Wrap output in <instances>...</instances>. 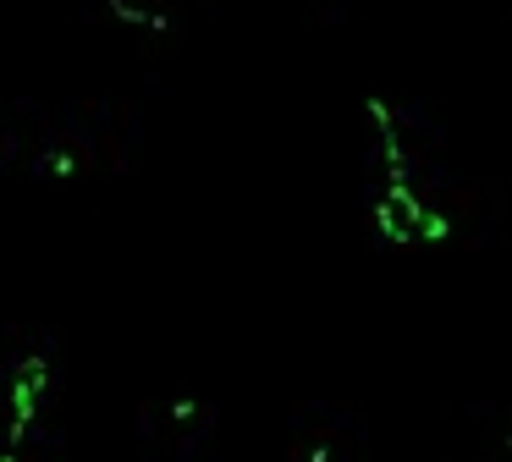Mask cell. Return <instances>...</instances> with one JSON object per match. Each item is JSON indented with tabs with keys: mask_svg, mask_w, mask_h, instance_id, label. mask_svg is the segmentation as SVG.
Masks as SVG:
<instances>
[{
	"mask_svg": "<svg viewBox=\"0 0 512 462\" xmlns=\"http://www.w3.org/2000/svg\"><path fill=\"white\" fill-rule=\"evenodd\" d=\"M39 171H45V176H78V160H72V154H56V149H50L45 160H39Z\"/></svg>",
	"mask_w": 512,
	"mask_h": 462,
	"instance_id": "2",
	"label": "cell"
},
{
	"mask_svg": "<svg viewBox=\"0 0 512 462\" xmlns=\"http://www.w3.org/2000/svg\"><path fill=\"white\" fill-rule=\"evenodd\" d=\"M105 11H116L122 22H133V28H155V33H166L171 22L160 17V11H144V6H133V0H105Z\"/></svg>",
	"mask_w": 512,
	"mask_h": 462,
	"instance_id": "1",
	"label": "cell"
}]
</instances>
